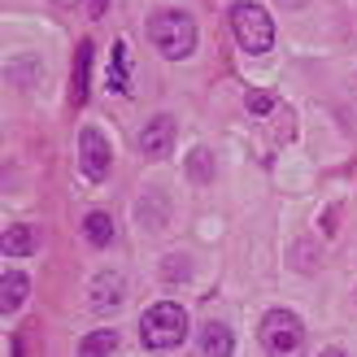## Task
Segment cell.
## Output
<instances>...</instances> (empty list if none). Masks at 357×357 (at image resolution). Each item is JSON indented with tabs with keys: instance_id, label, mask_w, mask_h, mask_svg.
Returning <instances> with one entry per match:
<instances>
[{
	"instance_id": "6da1fadb",
	"label": "cell",
	"mask_w": 357,
	"mask_h": 357,
	"mask_svg": "<svg viewBox=\"0 0 357 357\" xmlns=\"http://www.w3.org/2000/svg\"><path fill=\"white\" fill-rule=\"evenodd\" d=\"M188 335V314L174 305V301H157V305L144 310V318H139V340H144V349L153 353H170L183 344Z\"/></svg>"
},
{
	"instance_id": "7a4b0ae2",
	"label": "cell",
	"mask_w": 357,
	"mask_h": 357,
	"mask_svg": "<svg viewBox=\"0 0 357 357\" xmlns=\"http://www.w3.org/2000/svg\"><path fill=\"white\" fill-rule=\"evenodd\" d=\"M149 40L166 61H183L196 48V22L183 9H162V13L149 17Z\"/></svg>"
},
{
	"instance_id": "3957f363",
	"label": "cell",
	"mask_w": 357,
	"mask_h": 357,
	"mask_svg": "<svg viewBox=\"0 0 357 357\" xmlns=\"http://www.w3.org/2000/svg\"><path fill=\"white\" fill-rule=\"evenodd\" d=\"M227 22H231V35H236V44L244 52H271L275 44V22H271V13H266L261 5H253V0H240V5H231L227 13Z\"/></svg>"
},
{
	"instance_id": "277c9868",
	"label": "cell",
	"mask_w": 357,
	"mask_h": 357,
	"mask_svg": "<svg viewBox=\"0 0 357 357\" xmlns=\"http://www.w3.org/2000/svg\"><path fill=\"white\" fill-rule=\"evenodd\" d=\"M261 349L271 357H305V323L292 310H271L261 318Z\"/></svg>"
},
{
	"instance_id": "5b68a950",
	"label": "cell",
	"mask_w": 357,
	"mask_h": 357,
	"mask_svg": "<svg viewBox=\"0 0 357 357\" xmlns=\"http://www.w3.org/2000/svg\"><path fill=\"white\" fill-rule=\"evenodd\" d=\"M79 166L87 178H105L114 166V149H109V139H105L96 127H83L79 131Z\"/></svg>"
},
{
	"instance_id": "8992f818",
	"label": "cell",
	"mask_w": 357,
	"mask_h": 357,
	"mask_svg": "<svg viewBox=\"0 0 357 357\" xmlns=\"http://www.w3.org/2000/svg\"><path fill=\"white\" fill-rule=\"evenodd\" d=\"M122 296H127V279L118 271H100L92 283H87V310L92 314H118Z\"/></svg>"
},
{
	"instance_id": "52a82bcc",
	"label": "cell",
	"mask_w": 357,
	"mask_h": 357,
	"mask_svg": "<svg viewBox=\"0 0 357 357\" xmlns=\"http://www.w3.org/2000/svg\"><path fill=\"white\" fill-rule=\"evenodd\" d=\"M135 144H139V153H144V157H153V162H157V157H170V149H174V118L170 114L149 118L144 127H139Z\"/></svg>"
},
{
	"instance_id": "ba28073f",
	"label": "cell",
	"mask_w": 357,
	"mask_h": 357,
	"mask_svg": "<svg viewBox=\"0 0 357 357\" xmlns=\"http://www.w3.org/2000/svg\"><path fill=\"white\" fill-rule=\"evenodd\" d=\"M236 353V335L227 323H205L201 327V357H231Z\"/></svg>"
},
{
	"instance_id": "9c48e42d",
	"label": "cell",
	"mask_w": 357,
	"mask_h": 357,
	"mask_svg": "<svg viewBox=\"0 0 357 357\" xmlns=\"http://www.w3.org/2000/svg\"><path fill=\"white\" fill-rule=\"evenodd\" d=\"M26 292H31V279L22 271H5V279H0V310L13 314L26 305Z\"/></svg>"
},
{
	"instance_id": "30bf717a",
	"label": "cell",
	"mask_w": 357,
	"mask_h": 357,
	"mask_svg": "<svg viewBox=\"0 0 357 357\" xmlns=\"http://www.w3.org/2000/svg\"><path fill=\"white\" fill-rule=\"evenodd\" d=\"M109 87L118 96H131V48L127 44H114V57H109Z\"/></svg>"
},
{
	"instance_id": "8fae6325",
	"label": "cell",
	"mask_w": 357,
	"mask_h": 357,
	"mask_svg": "<svg viewBox=\"0 0 357 357\" xmlns=\"http://www.w3.org/2000/svg\"><path fill=\"white\" fill-rule=\"evenodd\" d=\"M26 253H35V231L26 222H13L5 231V257L13 261V257H26Z\"/></svg>"
},
{
	"instance_id": "7c38bea8",
	"label": "cell",
	"mask_w": 357,
	"mask_h": 357,
	"mask_svg": "<svg viewBox=\"0 0 357 357\" xmlns=\"http://www.w3.org/2000/svg\"><path fill=\"white\" fill-rule=\"evenodd\" d=\"M83 236H87V244H96V248H105V244H109L114 240V218H109V213H87V218H83Z\"/></svg>"
},
{
	"instance_id": "4fadbf2b",
	"label": "cell",
	"mask_w": 357,
	"mask_h": 357,
	"mask_svg": "<svg viewBox=\"0 0 357 357\" xmlns=\"http://www.w3.org/2000/svg\"><path fill=\"white\" fill-rule=\"evenodd\" d=\"M109 353H118V331H92L79 344V357H109Z\"/></svg>"
},
{
	"instance_id": "5bb4252c",
	"label": "cell",
	"mask_w": 357,
	"mask_h": 357,
	"mask_svg": "<svg viewBox=\"0 0 357 357\" xmlns=\"http://www.w3.org/2000/svg\"><path fill=\"white\" fill-rule=\"evenodd\" d=\"M87 70H92V44H79V57H75V96L87 100Z\"/></svg>"
},
{
	"instance_id": "9a60e30c",
	"label": "cell",
	"mask_w": 357,
	"mask_h": 357,
	"mask_svg": "<svg viewBox=\"0 0 357 357\" xmlns=\"http://www.w3.org/2000/svg\"><path fill=\"white\" fill-rule=\"evenodd\" d=\"M188 174L196 178V183H209V178H213V157H209V149H196L188 157Z\"/></svg>"
},
{
	"instance_id": "2e32d148",
	"label": "cell",
	"mask_w": 357,
	"mask_h": 357,
	"mask_svg": "<svg viewBox=\"0 0 357 357\" xmlns=\"http://www.w3.org/2000/svg\"><path fill=\"white\" fill-rule=\"evenodd\" d=\"M244 105H248V114H271L275 109V96L271 92H248Z\"/></svg>"
},
{
	"instance_id": "e0dca14e",
	"label": "cell",
	"mask_w": 357,
	"mask_h": 357,
	"mask_svg": "<svg viewBox=\"0 0 357 357\" xmlns=\"http://www.w3.org/2000/svg\"><path fill=\"white\" fill-rule=\"evenodd\" d=\"M188 271H192L188 257H166V279H183Z\"/></svg>"
},
{
	"instance_id": "ac0fdd59",
	"label": "cell",
	"mask_w": 357,
	"mask_h": 357,
	"mask_svg": "<svg viewBox=\"0 0 357 357\" xmlns=\"http://www.w3.org/2000/svg\"><path fill=\"white\" fill-rule=\"evenodd\" d=\"M318 357H344L340 349H323V353H318Z\"/></svg>"
},
{
	"instance_id": "d6986e66",
	"label": "cell",
	"mask_w": 357,
	"mask_h": 357,
	"mask_svg": "<svg viewBox=\"0 0 357 357\" xmlns=\"http://www.w3.org/2000/svg\"><path fill=\"white\" fill-rule=\"evenodd\" d=\"M105 9V0H92V13H100Z\"/></svg>"
},
{
	"instance_id": "ffe728a7",
	"label": "cell",
	"mask_w": 357,
	"mask_h": 357,
	"mask_svg": "<svg viewBox=\"0 0 357 357\" xmlns=\"http://www.w3.org/2000/svg\"><path fill=\"white\" fill-rule=\"evenodd\" d=\"M57 5H79V0H57Z\"/></svg>"
}]
</instances>
